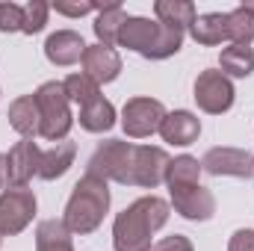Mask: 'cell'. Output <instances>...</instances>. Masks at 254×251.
I'll return each mask as SVG.
<instances>
[{
    "label": "cell",
    "mask_w": 254,
    "mask_h": 251,
    "mask_svg": "<svg viewBox=\"0 0 254 251\" xmlns=\"http://www.w3.org/2000/svg\"><path fill=\"white\" fill-rule=\"evenodd\" d=\"M198 133H201V122H198V116L190 113V110L166 113V119H163V125H160V136H163V142H169V145H181V148L192 145V142L198 139Z\"/></svg>",
    "instance_id": "14"
},
{
    "label": "cell",
    "mask_w": 254,
    "mask_h": 251,
    "mask_svg": "<svg viewBox=\"0 0 254 251\" xmlns=\"http://www.w3.org/2000/svg\"><path fill=\"white\" fill-rule=\"evenodd\" d=\"M36 107H39V136L48 142H65V136L74 127V116H71V101L65 95V86L60 80H48L42 83L36 92Z\"/></svg>",
    "instance_id": "5"
},
{
    "label": "cell",
    "mask_w": 254,
    "mask_h": 251,
    "mask_svg": "<svg viewBox=\"0 0 254 251\" xmlns=\"http://www.w3.org/2000/svg\"><path fill=\"white\" fill-rule=\"evenodd\" d=\"M228 251H254V231H249V228H240V231L231 237Z\"/></svg>",
    "instance_id": "29"
},
{
    "label": "cell",
    "mask_w": 254,
    "mask_h": 251,
    "mask_svg": "<svg viewBox=\"0 0 254 251\" xmlns=\"http://www.w3.org/2000/svg\"><path fill=\"white\" fill-rule=\"evenodd\" d=\"M107 210H110V187H107V181L86 172L74 184L71 195H68L63 222L71 234L86 237V234H92V231L101 228Z\"/></svg>",
    "instance_id": "3"
},
{
    "label": "cell",
    "mask_w": 254,
    "mask_h": 251,
    "mask_svg": "<svg viewBox=\"0 0 254 251\" xmlns=\"http://www.w3.org/2000/svg\"><path fill=\"white\" fill-rule=\"evenodd\" d=\"M77 157V145L74 142H57L51 151H42V163H39V178L42 181H57L74 166Z\"/></svg>",
    "instance_id": "16"
},
{
    "label": "cell",
    "mask_w": 254,
    "mask_h": 251,
    "mask_svg": "<svg viewBox=\"0 0 254 251\" xmlns=\"http://www.w3.org/2000/svg\"><path fill=\"white\" fill-rule=\"evenodd\" d=\"M154 12H157V21L166 24V27H175V30H190L192 21L198 18L195 6L190 0H157L154 3Z\"/></svg>",
    "instance_id": "21"
},
{
    "label": "cell",
    "mask_w": 254,
    "mask_h": 251,
    "mask_svg": "<svg viewBox=\"0 0 254 251\" xmlns=\"http://www.w3.org/2000/svg\"><path fill=\"white\" fill-rule=\"evenodd\" d=\"M169 201L157 195H142L125 207L113 222V246L116 251H151L154 234L169 222Z\"/></svg>",
    "instance_id": "2"
},
{
    "label": "cell",
    "mask_w": 254,
    "mask_h": 251,
    "mask_svg": "<svg viewBox=\"0 0 254 251\" xmlns=\"http://www.w3.org/2000/svg\"><path fill=\"white\" fill-rule=\"evenodd\" d=\"M42 151L33 139H21L6 154V181L9 187H27L33 178H39Z\"/></svg>",
    "instance_id": "10"
},
{
    "label": "cell",
    "mask_w": 254,
    "mask_h": 251,
    "mask_svg": "<svg viewBox=\"0 0 254 251\" xmlns=\"http://www.w3.org/2000/svg\"><path fill=\"white\" fill-rule=\"evenodd\" d=\"M24 27V6L0 3V33H21Z\"/></svg>",
    "instance_id": "27"
},
{
    "label": "cell",
    "mask_w": 254,
    "mask_h": 251,
    "mask_svg": "<svg viewBox=\"0 0 254 251\" xmlns=\"http://www.w3.org/2000/svg\"><path fill=\"white\" fill-rule=\"evenodd\" d=\"M169 192H172L175 210H178L184 219H190V222H207V219H213V213H216V198H213V192L207 187L190 184V187H169Z\"/></svg>",
    "instance_id": "11"
},
{
    "label": "cell",
    "mask_w": 254,
    "mask_h": 251,
    "mask_svg": "<svg viewBox=\"0 0 254 251\" xmlns=\"http://www.w3.org/2000/svg\"><path fill=\"white\" fill-rule=\"evenodd\" d=\"M228 39L234 45H252L254 42V12L246 6H237L234 12H228Z\"/></svg>",
    "instance_id": "25"
},
{
    "label": "cell",
    "mask_w": 254,
    "mask_h": 251,
    "mask_svg": "<svg viewBox=\"0 0 254 251\" xmlns=\"http://www.w3.org/2000/svg\"><path fill=\"white\" fill-rule=\"evenodd\" d=\"M9 125L12 130H18L24 139H33L39 133V107H36V98L33 95H24V98H15L12 107H9Z\"/></svg>",
    "instance_id": "17"
},
{
    "label": "cell",
    "mask_w": 254,
    "mask_h": 251,
    "mask_svg": "<svg viewBox=\"0 0 254 251\" xmlns=\"http://www.w3.org/2000/svg\"><path fill=\"white\" fill-rule=\"evenodd\" d=\"M113 125H116V107L104 95L80 107V127L83 130H89V133H107V130H113Z\"/></svg>",
    "instance_id": "18"
},
{
    "label": "cell",
    "mask_w": 254,
    "mask_h": 251,
    "mask_svg": "<svg viewBox=\"0 0 254 251\" xmlns=\"http://www.w3.org/2000/svg\"><path fill=\"white\" fill-rule=\"evenodd\" d=\"M48 12H51V6H48L45 0H30V3H24V27H21V33H27V36L42 33L45 24H48Z\"/></svg>",
    "instance_id": "26"
},
{
    "label": "cell",
    "mask_w": 254,
    "mask_h": 251,
    "mask_svg": "<svg viewBox=\"0 0 254 251\" xmlns=\"http://www.w3.org/2000/svg\"><path fill=\"white\" fill-rule=\"evenodd\" d=\"M201 169L213 178H254V154L243 151V148H228V145H219V148H210L204 157H201Z\"/></svg>",
    "instance_id": "9"
},
{
    "label": "cell",
    "mask_w": 254,
    "mask_h": 251,
    "mask_svg": "<svg viewBox=\"0 0 254 251\" xmlns=\"http://www.w3.org/2000/svg\"><path fill=\"white\" fill-rule=\"evenodd\" d=\"M201 163L190 157V154H181V157H175L172 163H169V169H166V184L169 187H190V184H198V178H201Z\"/></svg>",
    "instance_id": "23"
},
{
    "label": "cell",
    "mask_w": 254,
    "mask_h": 251,
    "mask_svg": "<svg viewBox=\"0 0 254 251\" xmlns=\"http://www.w3.org/2000/svg\"><path fill=\"white\" fill-rule=\"evenodd\" d=\"M36 251H74L71 231L63 219H45L36 228Z\"/></svg>",
    "instance_id": "19"
},
{
    "label": "cell",
    "mask_w": 254,
    "mask_h": 251,
    "mask_svg": "<svg viewBox=\"0 0 254 251\" xmlns=\"http://www.w3.org/2000/svg\"><path fill=\"white\" fill-rule=\"evenodd\" d=\"M154 251H195L192 249V243L187 237H181V234H172V237H166V240H160Z\"/></svg>",
    "instance_id": "30"
},
{
    "label": "cell",
    "mask_w": 254,
    "mask_h": 251,
    "mask_svg": "<svg viewBox=\"0 0 254 251\" xmlns=\"http://www.w3.org/2000/svg\"><path fill=\"white\" fill-rule=\"evenodd\" d=\"M6 154H0V189H6Z\"/></svg>",
    "instance_id": "31"
},
{
    "label": "cell",
    "mask_w": 254,
    "mask_h": 251,
    "mask_svg": "<svg viewBox=\"0 0 254 251\" xmlns=\"http://www.w3.org/2000/svg\"><path fill=\"white\" fill-rule=\"evenodd\" d=\"M83 74H89L98 86L101 83H113L122 74V57H119V51L110 48V45H86Z\"/></svg>",
    "instance_id": "12"
},
{
    "label": "cell",
    "mask_w": 254,
    "mask_h": 251,
    "mask_svg": "<svg viewBox=\"0 0 254 251\" xmlns=\"http://www.w3.org/2000/svg\"><path fill=\"white\" fill-rule=\"evenodd\" d=\"M127 15L125 9H122V3H107V6H101L98 9V18H95V36H98V45H110L113 48V42H119V33H122V27H125Z\"/></svg>",
    "instance_id": "20"
},
{
    "label": "cell",
    "mask_w": 254,
    "mask_h": 251,
    "mask_svg": "<svg viewBox=\"0 0 254 251\" xmlns=\"http://www.w3.org/2000/svg\"><path fill=\"white\" fill-rule=\"evenodd\" d=\"M190 36L198 42V45H222L228 39V12H204L192 21Z\"/></svg>",
    "instance_id": "15"
},
{
    "label": "cell",
    "mask_w": 254,
    "mask_h": 251,
    "mask_svg": "<svg viewBox=\"0 0 254 251\" xmlns=\"http://www.w3.org/2000/svg\"><path fill=\"white\" fill-rule=\"evenodd\" d=\"M166 119V107L157 98H130L122 110V127L130 139H145L151 133H160Z\"/></svg>",
    "instance_id": "8"
},
{
    "label": "cell",
    "mask_w": 254,
    "mask_h": 251,
    "mask_svg": "<svg viewBox=\"0 0 254 251\" xmlns=\"http://www.w3.org/2000/svg\"><path fill=\"white\" fill-rule=\"evenodd\" d=\"M225 77H249L254 74V51L249 45H228L219 57Z\"/></svg>",
    "instance_id": "22"
},
{
    "label": "cell",
    "mask_w": 254,
    "mask_h": 251,
    "mask_svg": "<svg viewBox=\"0 0 254 251\" xmlns=\"http://www.w3.org/2000/svg\"><path fill=\"white\" fill-rule=\"evenodd\" d=\"M243 6H246V9H249V12H254V0H246V3H243Z\"/></svg>",
    "instance_id": "32"
},
{
    "label": "cell",
    "mask_w": 254,
    "mask_h": 251,
    "mask_svg": "<svg viewBox=\"0 0 254 251\" xmlns=\"http://www.w3.org/2000/svg\"><path fill=\"white\" fill-rule=\"evenodd\" d=\"M83 54H86V42L74 30H57L45 42V57L54 65H74L83 60Z\"/></svg>",
    "instance_id": "13"
},
{
    "label": "cell",
    "mask_w": 254,
    "mask_h": 251,
    "mask_svg": "<svg viewBox=\"0 0 254 251\" xmlns=\"http://www.w3.org/2000/svg\"><path fill=\"white\" fill-rule=\"evenodd\" d=\"M169 163H172V157L163 148H154V145H130L125 139H107L89 157L86 172L89 175H98L104 181L125 184V187L157 189L166 181Z\"/></svg>",
    "instance_id": "1"
},
{
    "label": "cell",
    "mask_w": 254,
    "mask_h": 251,
    "mask_svg": "<svg viewBox=\"0 0 254 251\" xmlns=\"http://www.w3.org/2000/svg\"><path fill=\"white\" fill-rule=\"evenodd\" d=\"M51 9L60 12V15H68V18H83V15H89V12H98L101 6L86 0V3H54Z\"/></svg>",
    "instance_id": "28"
},
{
    "label": "cell",
    "mask_w": 254,
    "mask_h": 251,
    "mask_svg": "<svg viewBox=\"0 0 254 251\" xmlns=\"http://www.w3.org/2000/svg\"><path fill=\"white\" fill-rule=\"evenodd\" d=\"M36 216V195L27 187H9L0 192V237L21 234Z\"/></svg>",
    "instance_id": "7"
},
{
    "label": "cell",
    "mask_w": 254,
    "mask_h": 251,
    "mask_svg": "<svg viewBox=\"0 0 254 251\" xmlns=\"http://www.w3.org/2000/svg\"><path fill=\"white\" fill-rule=\"evenodd\" d=\"M65 86V95H68V101H74V104H89V101H95V98H101V86L89 77V74H68L63 80Z\"/></svg>",
    "instance_id": "24"
},
{
    "label": "cell",
    "mask_w": 254,
    "mask_h": 251,
    "mask_svg": "<svg viewBox=\"0 0 254 251\" xmlns=\"http://www.w3.org/2000/svg\"><path fill=\"white\" fill-rule=\"evenodd\" d=\"M192 92H195V95H192L195 104H198L204 113H210V116H222V113H228V110L234 107V98H237L231 77H225L219 68H207V71H201L198 80H195V89H192Z\"/></svg>",
    "instance_id": "6"
},
{
    "label": "cell",
    "mask_w": 254,
    "mask_h": 251,
    "mask_svg": "<svg viewBox=\"0 0 254 251\" xmlns=\"http://www.w3.org/2000/svg\"><path fill=\"white\" fill-rule=\"evenodd\" d=\"M184 30L166 27L160 21L142 18V15H127L125 27L119 33V45L127 51H136L145 60H169L184 48Z\"/></svg>",
    "instance_id": "4"
}]
</instances>
